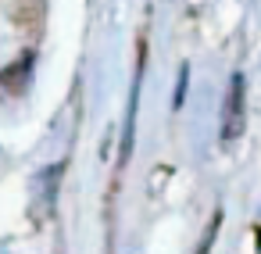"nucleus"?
I'll return each instance as SVG.
<instances>
[{
    "label": "nucleus",
    "instance_id": "1",
    "mask_svg": "<svg viewBox=\"0 0 261 254\" xmlns=\"http://www.w3.org/2000/svg\"><path fill=\"white\" fill-rule=\"evenodd\" d=\"M243 100H247V86H243V75L236 72V75L229 79V93H225V104H222V143L240 140V133H243V125H247Z\"/></svg>",
    "mask_w": 261,
    "mask_h": 254
},
{
    "label": "nucleus",
    "instance_id": "2",
    "mask_svg": "<svg viewBox=\"0 0 261 254\" xmlns=\"http://www.w3.org/2000/svg\"><path fill=\"white\" fill-rule=\"evenodd\" d=\"M29 68H33V54H25V58H18L15 65H8L4 72H0V83H4V90L22 93L25 83H29Z\"/></svg>",
    "mask_w": 261,
    "mask_h": 254
},
{
    "label": "nucleus",
    "instance_id": "3",
    "mask_svg": "<svg viewBox=\"0 0 261 254\" xmlns=\"http://www.w3.org/2000/svg\"><path fill=\"white\" fill-rule=\"evenodd\" d=\"M186 83H190V65H182V68H179V83H175L172 108H182V100H186Z\"/></svg>",
    "mask_w": 261,
    "mask_h": 254
},
{
    "label": "nucleus",
    "instance_id": "4",
    "mask_svg": "<svg viewBox=\"0 0 261 254\" xmlns=\"http://www.w3.org/2000/svg\"><path fill=\"white\" fill-rule=\"evenodd\" d=\"M218 218H222V215L215 211L211 222H207V233H204V240H200V247H197V254H207V250H211V240H215V233H218Z\"/></svg>",
    "mask_w": 261,
    "mask_h": 254
}]
</instances>
